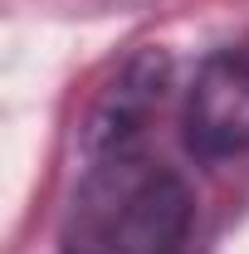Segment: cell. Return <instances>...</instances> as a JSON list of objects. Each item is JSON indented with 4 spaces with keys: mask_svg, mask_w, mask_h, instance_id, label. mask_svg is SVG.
<instances>
[{
    "mask_svg": "<svg viewBox=\"0 0 249 254\" xmlns=\"http://www.w3.org/2000/svg\"><path fill=\"white\" fill-rule=\"evenodd\" d=\"M186 142L205 161L249 152V49L215 54L195 73L186 98Z\"/></svg>",
    "mask_w": 249,
    "mask_h": 254,
    "instance_id": "obj_2",
    "label": "cell"
},
{
    "mask_svg": "<svg viewBox=\"0 0 249 254\" xmlns=\"http://www.w3.org/2000/svg\"><path fill=\"white\" fill-rule=\"evenodd\" d=\"M190 225V190L132 142L98 152L73 190L63 254H176Z\"/></svg>",
    "mask_w": 249,
    "mask_h": 254,
    "instance_id": "obj_1",
    "label": "cell"
}]
</instances>
